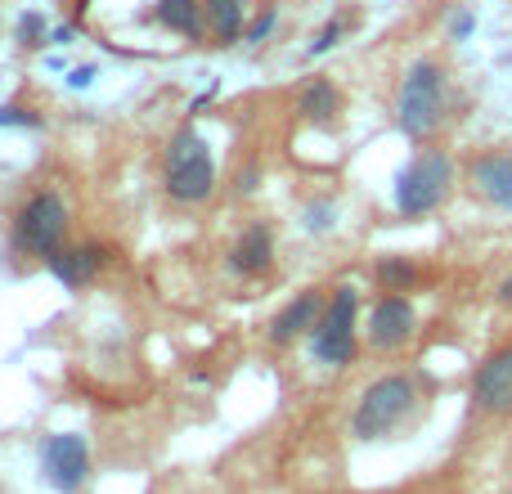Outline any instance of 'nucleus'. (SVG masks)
<instances>
[{"label":"nucleus","instance_id":"f257e3e1","mask_svg":"<svg viewBox=\"0 0 512 494\" xmlns=\"http://www.w3.org/2000/svg\"><path fill=\"white\" fill-rule=\"evenodd\" d=\"M450 117V77L436 59H418L405 68L396 90V126L409 140H427L441 131V122Z\"/></svg>","mask_w":512,"mask_h":494},{"label":"nucleus","instance_id":"f03ea898","mask_svg":"<svg viewBox=\"0 0 512 494\" xmlns=\"http://www.w3.org/2000/svg\"><path fill=\"white\" fill-rule=\"evenodd\" d=\"M418 409V382L409 373H382L364 387L360 405L351 414V436L355 441H387L414 418Z\"/></svg>","mask_w":512,"mask_h":494},{"label":"nucleus","instance_id":"7ed1b4c3","mask_svg":"<svg viewBox=\"0 0 512 494\" xmlns=\"http://www.w3.org/2000/svg\"><path fill=\"white\" fill-rule=\"evenodd\" d=\"M212 189H216L212 149H207V140L194 126H185L167 144V198L180 207H198L212 198Z\"/></svg>","mask_w":512,"mask_h":494},{"label":"nucleus","instance_id":"20e7f679","mask_svg":"<svg viewBox=\"0 0 512 494\" xmlns=\"http://www.w3.org/2000/svg\"><path fill=\"white\" fill-rule=\"evenodd\" d=\"M454 185V162L450 153L441 149H423L405 171L396 176V212L405 221H418V216H432L436 207L450 198Z\"/></svg>","mask_w":512,"mask_h":494},{"label":"nucleus","instance_id":"39448f33","mask_svg":"<svg viewBox=\"0 0 512 494\" xmlns=\"http://www.w3.org/2000/svg\"><path fill=\"white\" fill-rule=\"evenodd\" d=\"M355 315H360V292L351 283H337L310 333V355L328 369H346L355 360Z\"/></svg>","mask_w":512,"mask_h":494},{"label":"nucleus","instance_id":"423d86ee","mask_svg":"<svg viewBox=\"0 0 512 494\" xmlns=\"http://www.w3.org/2000/svg\"><path fill=\"white\" fill-rule=\"evenodd\" d=\"M68 239V203L54 189L32 194L14 212V247L27 256H54Z\"/></svg>","mask_w":512,"mask_h":494},{"label":"nucleus","instance_id":"0eeeda50","mask_svg":"<svg viewBox=\"0 0 512 494\" xmlns=\"http://www.w3.org/2000/svg\"><path fill=\"white\" fill-rule=\"evenodd\" d=\"M418 333V310L405 292H382L369 310V324H364V337H369L373 351H400L409 346Z\"/></svg>","mask_w":512,"mask_h":494},{"label":"nucleus","instance_id":"6e6552de","mask_svg":"<svg viewBox=\"0 0 512 494\" xmlns=\"http://www.w3.org/2000/svg\"><path fill=\"white\" fill-rule=\"evenodd\" d=\"M41 468L59 494H77L90 477V445L77 432H59L41 445Z\"/></svg>","mask_w":512,"mask_h":494},{"label":"nucleus","instance_id":"1a4fd4ad","mask_svg":"<svg viewBox=\"0 0 512 494\" xmlns=\"http://www.w3.org/2000/svg\"><path fill=\"white\" fill-rule=\"evenodd\" d=\"M472 405L481 414H512V346H499L472 373Z\"/></svg>","mask_w":512,"mask_h":494},{"label":"nucleus","instance_id":"9d476101","mask_svg":"<svg viewBox=\"0 0 512 494\" xmlns=\"http://www.w3.org/2000/svg\"><path fill=\"white\" fill-rule=\"evenodd\" d=\"M468 189L481 203L499 207V212H512V153L508 149L477 153V158L468 162Z\"/></svg>","mask_w":512,"mask_h":494},{"label":"nucleus","instance_id":"9b49d317","mask_svg":"<svg viewBox=\"0 0 512 494\" xmlns=\"http://www.w3.org/2000/svg\"><path fill=\"white\" fill-rule=\"evenodd\" d=\"M324 306H328L324 292H315V288L297 292V297H292L288 306L270 319V342L274 346H292L297 337H310L315 333V324H319V315H324Z\"/></svg>","mask_w":512,"mask_h":494},{"label":"nucleus","instance_id":"f8f14e48","mask_svg":"<svg viewBox=\"0 0 512 494\" xmlns=\"http://www.w3.org/2000/svg\"><path fill=\"white\" fill-rule=\"evenodd\" d=\"M45 265H50V274L63 283V288H86V283L99 274V265H104V247L99 243H77V247L63 243L54 256H45Z\"/></svg>","mask_w":512,"mask_h":494},{"label":"nucleus","instance_id":"ddd939ff","mask_svg":"<svg viewBox=\"0 0 512 494\" xmlns=\"http://www.w3.org/2000/svg\"><path fill=\"white\" fill-rule=\"evenodd\" d=\"M274 261V230L265 221H252L248 230L239 234V243L230 247V265L239 274H265Z\"/></svg>","mask_w":512,"mask_h":494},{"label":"nucleus","instance_id":"4468645a","mask_svg":"<svg viewBox=\"0 0 512 494\" xmlns=\"http://www.w3.org/2000/svg\"><path fill=\"white\" fill-rule=\"evenodd\" d=\"M203 14L221 45H234L248 32V0H203Z\"/></svg>","mask_w":512,"mask_h":494},{"label":"nucleus","instance_id":"2eb2a0df","mask_svg":"<svg viewBox=\"0 0 512 494\" xmlns=\"http://www.w3.org/2000/svg\"><path fill=\"white\" fill-rule=\"evenodd\" d=\"M297 113L306 117V122H333V117L342 113V90H337L328 77H315L306 90H301Z\"/></svg>","mask_w":512,"mask_h":494},{"label":"nucleus","instance_id":"dca6fc26","mask_svg":"<svg viewBox=\"0 0 512 494\" xmlns=\"http://www.w3.org/2000/svg\"><path fill=\"white\" fill-rule=\"evenodd\" d=\"M158 23L180 36H203L207 27L203 0H158Z\"/></svg>","mask_w":512,"mask_h":494},{"label":"nucleus","instance_id":"f3484780","mask_svg":"<svg viewBox=\"0 0 512 494\" xmlns=\"http://www.w3.org/2000/svg\"><path fill=\"white\" fill-rule=\"evenodd\" d=\"M373 274H378L382 292H409V288L418 283V265L405 261V256H382Z\"/></svg>","mask_w":512,"mask_h":494},{"label":"nucleus","instance_id":"a211bd4d","mask_svg":"<svg viewBox=\"0 0 512 494\" xmlns=\"http://www.w3.org/2000/svg\"><path fill=\"white\" fill-rule=\"evenodd\" d=\"M274 23H279V9H261V14H256L252 23H248V32H243V41H248V45H261L265 36L274 32Z\"/></svg>","mask_w":512,"mask_h":494},{"label":"nucleus","instance_id":"6ab92c4d","mask_svg":"<svg viewBox=\"0 0 512 494\" xmlns=\"http://www.w3.org/2000/svg\"><path fill=\"white\" fill-rule=\"evenodd\" d=\"M342 32H346V18H333V23H328L324 32H319L315 41H310V54H324V50H333V45H337V36H342Z\"/></svg>","mask_w":512,"mask_h":494},{"label":"nucleus","instance_id":"aec40b11","mask_svg":"<svg viewBox=\"0 0 512 494\" xmlns=\"http://www.w3.org/2000/svg\"><path fill=\"white\" fill-rule=\"evenodd\" d=\"M0 126H36V113H27V108H0Z\"/></svg>","mask_w":512,"mask_h":494},{"label":"nucleus","instance_id":"412c9836","mask_svg":"<svg viewBox=\"0 0 512 494\" xmlns=\"http://www.w3.org/2000/svg\"><path fill=\"white\" fill-rule=\"evenodd\" d=\"M41 32H45V23L36 14H27L23 23H18V36H23V41H32V45H41Z\"/></svg>","mask_w":512,"mask_h":494},{"label":"nucleus","instance_id":"4be33fe9","mask_svg":"<svg viewBox=\"0 0 512 494\" xmlns=\"http://www.w3.org/2000/svg\"><path fill=\"white\" fill-rule=\"evenodd\" d=\"M472 32V14H459L454 18V36H468Z\"/></svg>","mask_w":512,"mask_h":494},{"label":"nucleus","instance_id":"5701e85b","mask_svg":"<svg viewBox=\"0 0 512 494\" xmlns=\"http://www.w3.org/2000/svg\"><path fill=\"white\" fill-rule=\"evenodd\" d=\"M495 297H499V301H504V306H512V274H508V279H504V283H499V292H495Z\"/></svg>","mask_w":512,"mask_h":494},{"label":"nucleus","instance_id":"b1692460","mask_svg":"<svg viewBox=\"0 0 512 494\" xmlns=\"http://www.w3.org/2000/svg\"><path fill=\"white\" fill-rule=\"evenodd\" d=\"M90 77H95L90 68H77V72H72V86H90Z\"/></svg>","mask_w":512,"mask_h":494}]
</instances>
